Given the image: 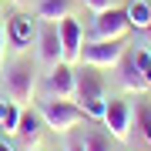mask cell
Listing matches in <instances>:
<instances>
[{
	"instance_id": "cell-6",
	"label": "cell",
	"mask_w": 151,
	"mask_h": 151,
	"mask_svg": "<svg viewBox=\"0 0 151 151\" xmlns=\"http://www.w3.org/2000/svg\"><path fill=\"white\" fill-rule=\"evenodd\" d=\"M131 118H134V111H131V104L124 101V97H111L108 104H104V128L111 131L114 141H128L131 138Z\"/></svg>"
},
{
	"instance_id": "cell-3",
	"label": "cell",
	"mask_w": 151,
	"mask_h": 151,
	"mask_svg": "<svg viewBox=\"0 0 151 151\" xmlns=\"http://www.w3.org/2000/svg\"><path fill=\"white\" fill-rule=\"evenodd\" d=\"M124 54H128V44L124 40H87L81 47V60L91 64V67H97V70L118 67Z\"/></svg>"
},
{
	"instance_id": "cell-23",
	"label": "cell",
	"mask_w": 151,
	"mask_h": 151,
	"mask_svg": "<svg viewBox=\"0 0 151 151\" xmlns=\"http://www.w3.org/2000/svg\"><path fill=\"white\" fill-rule=\"evenodd\" d=\"M10 4H17V7H20V4H27V0H10Z\"/></svg>"
},
{
	"instance_id": "cell-24",
	"label": "cell",
	"mask_w": 151,
	"mask_h": 151,
	"mask_svg": "<svg viewBox=\"0 0 151 151\" xmlns=\"http://www.w3.org/2000/svg\"><path fill=\"white\" fill-rule=\"evenodd\" d=\"M34 151H40V148H34Z\"/></svg>"
},
{
	"instance_id": "cell-2",
	"label": "cell",
	"mask_w": 151,
	"mask_h": 151,
	"mask_svg": "<svg viewBox=\"0 0 151 151\" xmlns=\"http://www.w3.org/2000/svg\"><path fill=\"white\" fill-rule=\"evenodd\" d=\"M37 114H40L44 128H50V131H70L81 121H87V114H84L81 104L60 101V97H44V101L37 104Z\"/></svg>"
},
{
	"instance_id": "cell-4",
	"label": "cell",
	"mask_w": 151,
	"mask_h": 151,
	"mask_svg": "<svg viewBox=\"0 0 151 151\" xmlns=\"http://www.w3.org/2000/svg\"><path fill=\"white\" fill-rule=\"evenodd\" d=\"M131 30L124 7H111L104 14H94L91 24V40H124V34Z\"/></svg>"
},
{
	"instance_id": "cell-16",
	"label": "cell",
	"mask_w": 151,
	"mask_h": 151,
	"mask_svg": "<svg viewBox=\"0 0 151 151\" xmlns=\"http://www.w3.org/2000/svg\"><path fill=\"white\" fill-rule=\"evenodd\" d=\"M131 60L138 64L141 77H145L148 87H151V50H148V47H134V50H131Z\"/></svg>"
},
{
	"instance_id": "cell-18",
	"label": "cell",
	"mask_w": 151,
	"mask_h": 151,
	"mask_svg": "<svg viewBox=\"0 0 151 151\" xmlns=\"http://www.w3.org/2000/svg\"><path fill=\"white\" fill-rule=\"evenodd\" d=\"M138 128H141V134H145V141H148V151H151V108L148 104L138 108Z\"/></svg>"
},
{
	"instance_id": "cell-21",
	"label": "cell",
	"mask_w": 151,
	"mask_h": 151,
	"mask_svg": "<svg viewBox=\"0 0 151 151\" xmlns=\"http://www.w3.org/2000/svg\"><path fill=\"white\" fill-rule=\"evenodd\" d=\"M64 151H84V141H81V138H70Z\"/></svg>"
},
{
	"instance_id": "cell-14",
	"label": "cell",
	"mask_w": 151,
	"mask_h": 151,
	"mask_svg": "<svg viewBox=\"0 0 151 151\" xmlns=\"http://www.w3.org/2000/svg\"><path fill=\"white\" fill-rule=\"evenodd\" d=\"M40 114L37 111H20V124H17V134H20L24 141H27V145H30V141H37V134H40Z\"/></svg>"
},
{
	"instance_id": "cell-17",
	"label": "cell",
	"mask_w": 151,
	"mask_h": 151,
	"mask_svg": "<svg viewBox=\"0 0 151 151\" xmlns=\"http://www.w3.org/2000/svg\"><path fill=\"white\" fill-rule=\"evenodd\" d=\"M81 141H84V151H111V138L101 131H87Z\"/></svg>"
},
{
	"instance_id": "cell-9",
	"label": "cell",
	"mask_w": 151,
	"mask_h": 151,
	"mask_svg": "<svg viewBox=\"0 0 151 151\" xmlns=\"http://www.w3.org/2000/svg\"><path fill=\"white\" fill-rule=\"evenodd\" d=\"M57 34H60V50H64V64L81 60V47H84V30L74 17L57 20Z\"/></svg>"
},
{
	"instance_id": "cell-20",
	"label": "cell",
	"mask_w": 151,
	"mask_h": 151,
	"mask_svg": "<svg viewBox=\"0 0 151 151\" xmlns=\"http://www.w3.org/2000/svg\"><path fill=\"white\" fill-rule=\"evenodd\" d=\"M4 50H7V27L0 24V64H4Z\"/></svg>"
},
{
	"instance_id": "cell-19",
	"label": "cell",
	"mask_w": 151,
	"mask_h": 151,
	"mask_svg": "<svg viewBox=\"0 0 151 151\" xmlns=\"http://www.w3.org/2000/svg\"><path fill=\"white\" fill-rule=\"evenodd\" d=\"M87 7H91L94 14H104V10H111V7H118V0H84Z\"/></svg>"
},
{
	"instance_id": "cell-8",
	"label": "cell",
	"mask_w": 151,
	"mask_h": 151,
	"mask_svg": "<svg viewBox=\"0 0 151 151\" xmlns=\"http://www.w3.org/2000/svg\"><path fill=\"white\" fill-rule=\"evenodd\" d=\"M37 30H40V20H37V17H27V14L10 17V24H7V47L27 50L30 44L37 40Z\"/></svg>"
},
{
	"instance_id": "cell-5",
	"label": "cell",
	"mask_w": 151,
	"mask_h": 151,
	"mask_svg": "<svg viewBox=\"0 0 151 151\" xmlns=\"http://www.w3.org/2000/svg\"><path fill=\"white\" fill-rule=\"evenodd\" d=\"M34 87H37V67H34V60H17L10 67V74H7V91L17 104L30 101L34 97Z\"/></svg>"
},
{
	"instance_id": "cell-1",
	"label": "cell",
	"mask_w": 151,
	"mask_h": 151,
	"mask_svg": "<svg viewBox=\"0 0 151 151\" xmlns=\"http://www.w3.org/2000/svg\"><path fill=\"white\" fill-rule=\"evenodd\" d=\"M74 101L84 108L87 121H101L104 118V104H108V97H104V81H101V74H97V67L84 64L81 70H77Z\"/></svg>"
},
{
	"instance_id": "cell-12",
	"label": "cell",
	"mask_w": 151,
	"mask_h": 151,
	"mask_svg": "<svg viewBox=\"0 0 151 151\" xmlns=\"http://www.w3.org/2000/svg\"><path fill=\"white\" fill-rule=\"evenodd\" d=\"M70 10H74V0H40L37 7V20H64V17H70Z\"/></svg>"
},
{
	"instance_id": "cell-7",
	"label": "cell",
	"mask_w": 151,
	"mask_h": 151,
	"mask_svg": "<svg viewBox=\"0 0 151 151\" xmlns=\"http://www.w3.org/2000/svg\"><path fill=\"white\" fill-rule=\"evenodd\" d=\"M74 84H77V70L70 64H54L50 74L44 77V87H47V97H60V101H74Z\"/></svg>"
},
{
	"instance_id": "cell-13",
	"label": "cell",
	"mask_w": 151,
	"mask_h": 151,
	"mask_svg": "<svg viewBox=\"0 0 151 151\" xmlns=\"http://www.w3.org/2000/svg\"><path fill=\"white\" fill-rule=\"evenodd\" d=\"M124 14H128V24L134 30H151V4L148 0H131L124 7Z\"/></svg>"
},
{
	"instance_id": "cell-22",
	"label": "cell",
	"mask_w": 151,
	"mask_h": 151,
	"mask_svg": "<svg viewBox=\"0 0 151 151\" xmlns=\"http://www.w3.org/2000/svg\"><path fill=\"white\" fill-rule=\"evenodd\" d=\"M0 151H14V148H10V145H7V141H0Z\"/></svg>"
},
{
	"instance_id": "cell-10",
	"label": "cell",
	"mask_w": 151,
	"mask_h": 151,
	"mask_svg": "<svg viewBox=\"0 0 151 151\" xmlns=\"http://www.w3.org/2000/svg\"><path fill=\"white\" fill-rule=\"evenodd\" d=\"M37 50H40V60H44L47 67H54V64H60V60H64L57 24H50V20H40V30H37Z\"/></svg>"
},
{
	"instance_id": "cell-11",
	"label": "cell",
	"mask_w": 151,
	"mask_h": 151,
	"mask_svg": "<svg viewBox=\"0 0 151 151\" xmlns=\"http://www.w3.org/2000/svg\"><path fill=\"white\" fill-rule=\"evenodd\" d=\"M118 67H121V84H124V91H131V94H145V91H148V81L141 77L138 64H134L128 54L121 57V64H118Z\"/></svg>"
},
{
	"instance_id": "cell-15",
	"label": "cell",
	"mask_w": 151,
	"mask_h": 151,
	"mask_svg": "<svg viewBox=\"0 0 151 151\" xmlns=\"http://www.w3.org/2000/svg\"><path fill=\"white\" fill-rule=\"evenodd\" d=\"M17 124H20V108L14 104H4V114H0V128L7 131V134H17Z\"/></svg>"
}]
</instances>
